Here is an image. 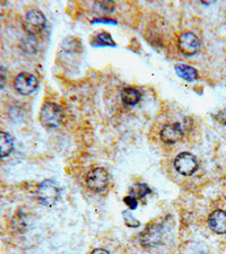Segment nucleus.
<instances>
[{
    "mask_svg": "<svg viewBox=\"0 0 226 254\" xmlns=\"http://www.w3.org/2000/svg\"><path fill=\"white\" fill-rule=\"evenodd\" d=\"M60 196V190L57 184L51 180H45L40 184L36 190L38 201L45 207H52L58 202Z\"/></svg>",
    "mask_w": 226,
    "mask_h": 254,
    "instance_id": "f03ea898",
    "label": "nucleus"
},
{
    "mask_svg": "<svg viewBox=\"0 0 226 254\" xmlns=\"http://www.w3.org/2000/svg\"><path fill=\"white\" fill-rule=\"evenodd\" d=\"M14 140L9 133L0 131V158H6L13 153Z\"/></svg>",
    "mask_w": 226,
    "mask_h": 254,
    "instance_id": "9b49d317",
    "label": "nucleus"
},
{
    "mask_svg": "<svg viewBox=\"0 0 226 254\" xmlns=\"http://www.w3.org/2000/svg\"><path fill=\"white\" fill-rule=\"evenodd\" d=\"M208 225L216 234H226V211L215 210L208 217Z\"/></svg>",
    "mask_w": 226,
    "mask_h": 254,
    "instance_id": "1a4fd4ad",
    "label": "nucleus"
},
{
    "mask_svg": "<svg viewBox=\"0 0 226 254\" xmlns=\"http://www.w3.org/2000/svg\"><path fill=\"white\" fill-rule=\"evenodd\" d=\"M45 25H47V18L42 11L38 9L27 11L23 18V28L31 35L39 34L44 30Z\"/></svg>",
    "mask_w": 226,
    "mask_h": 254,
    "instance_id": "7ed1b4c3",
    "label": "nucleus"
},
{
    "mask_svg": "<svg viewBox=\"0 0 226 254\" xmlns=\"http://www.w3.org/2000/svg\"><path fill=\"white\" fill-rule=\"evenodd\" d=\"M95 40H96L97 46H116V43L113 42L111 35L106 32L98 33V34L95 36Z\"/></svg>",
    "mask_w": 226,
    "mask_h": 254,
    "instance_id": "2eb2a0df",
    "label": "nucleus"
},
{
    "mask_svg": "<svg viewBox=\"0 0 226 254\" xmlns=\"http://www.w3.org/2000/svg\"><path fill=\"white\" fill-rule=\"evenodd\" d=\"M125 202H126L127 206L129 207V209H131V210H134V209L137 208V204H138L137 199H135L134 196H131V195L126 196V198H125Z\"/></svg>",
    "mask_w": 226,
    "mask_h": 254,
    "instance_id": "f3484780",
    "label": "nucleus"
},
{
    "mask_svg": "<svg viewBox=\"0 0 226 254\" xmlns=\"http://www.w3.org/2000/svg\"><path fill=\"white\" fill-rule=\"evenodd\" d=\"M7 81V70L3 67H0V89L5 87Z\"/></svg>",
    "mask_w": 226,
    "mask_h": 254,
    "instance_id": "a211bd4d",
    "label": "nucleus"
},
{
    "mask_svg": "<svg viewBox=\"0 0 226 254\" xmlns=\"http://www.w3.org/2000/svg\"><path fill=\"white\" fill-rule=\"evenodd\" d=\"M149 193H151V189L144 183L135 184V186L131 188V190H130V195L134 196V198L137 200L144 198V196L147 195Z\"/></svg>",
    "mask_w": 226,
    "mask_h": 254,
    "instance_id": "4468645a",
    "label": "nucleus"
},
{
    "mask_svg": "<svg viewBox=\"0 0 226 254\" xmlns=\"http://www.w3.org/2000/svg\"><path fill=\"white\" fill-rule=\"evenodd\" d=\"M64 112L59 105L45 102L40 111V122L47 129H56L64 120Z\"/></svg>",
    "mask_w": 226,
    "mask_h": 254,
    "instance_id": "f257e3e1",
    "label": "nucleus"
},
{
    "mask_svg": "<svg viewBox=\"0 0 226 254\" xmlns=\"http://www.w3.org/2000/svg\"><path fill=\"white\" fill-rule=\"evenodd\" d=\"M122 216H123V219H125V223L128 227H133V228H136L138 227L139 225H141V223H139L138 219H136L135 217L133 216V214L129 210L127 211H123L122 212Z\"/></svg>",
    "mask_w": 226,
    "mask_h": 254,
    "instance_id": "dca6fc26",
    "label": "nucleus"
},
{
    "mask_svg": "<svg viewBox=\"0 0 226 254\" xmlns=\"http://www.w3.org/2000/svg\"><path fill=\"white\" fill-rule=\"evenodd\" d=\"M164 235L163 224H153L150 225L141 235V243L143 247L151 248L161 244Z\"/></svg>",
    "mask_w": 226,
    "mask_h": 254,
    "instance_id": "0eeeda50",
    "label": "nucleus"
},
{
    "mask_svg": "<svg viewBox=\"0 0 226 254\" xmlns=\"http://www.w3.org/2000/svg\"><path fill=\"white\" fill-rule=\"evenodd\" d=\"M39 80L34 75L28 72H22L14 80V87L16 92L22 95H30L38 88Z\"/></svg>",
    "mask_w": 226,
    "mask_h": 254,
    "instance_id": "6e6552de",
    "label": "nucleus"
},
{
    "mask_svg": "<svg viewBox=\"0 0 226 254\" xmlns=\"http://www.w3.org/2000/svg\"><path fill=\"white\" fill-rule=\"evenodd\" d=\"M198 167V161L190 153H181L174 159V169L181 175L190 176L195 174Z\"/></svg>",
    "mask_w": 226,
    "mask_h": 254,
    "instance_id": "39448f33",
    "label": "nucleus"
},
{
    "mask_svg": "<svg viewBox=\"0 0 226 254\" xmlns=\"http://www.w3.org/2000/svg\"><path fill=\"white\" fill-rule=\"evenodd\" d=\"M86 184H87L89 190L96 192V193H101L109 186V173L102 167H96L87 174Z\"/></svg>",
    "mask_w": 226,
    "mask_h": 254,
    "instance_id": "20e7f679",
    "label": "nucleus"
},
{
    "mask_svg": "<svg viewBox=\"0 0 226 254\" xmlns=\"http://www.w3.org/2000/svg\"><path fill=\"white\" fill-rule=\"evenodd\" d=\"M178 48L180 52L186 57L195 56L200 49V41L194 33L183 32L178 39Z\"/></svg>",
    "mask_w": 226,
    "mask_h": 254,
    "instance_id": "423d86ee",
    "label": "nucleus"
},
{
    "mask_svg": "<svg viewBox=\"0 0 226 254\" xmlns=\"http://www.w3.org/2000/svg\"><path fill=\"white\" fill-rule=\"evenodd\" d=\"M121 100L126 105H136L141 101V93L135 88L127 87L122 89Z\"/></svg>",
    "mask_w": 226,
    "mask_h": 254,
    "instance_id": "ddd939ff",
    "label": "nucleus"
},
{
    "mask_svg": "<svg viewBox=\"0 0 226 254\" xmlns=\"http://www.w3.org/2000/svg\"><path fill=\"white\" fill-rule=\"evenodd\" d=\"M182 137L183 130L180 127V124L167 125L161 130V139L168 145H173V143L178 142Z\"/></svg>",
    "mask_w": 226,
    "mask_h": 254,
    "instance_id": "9d476101",
    "label": "nucleus"
},
{
    "mask_svg": "<svg viewBox=\"0 0 226 254\" xmlns=\"http://www.w3.org/2000/svg\"><path fill=\"white\" fill-rule=\"evenodd\" d=\"M174 69L179 77L187 81H190V83L198 78V71H197V69H195L194 67H191V65L176 64Z\"/></svg>",
    "mask_w": 226,
    "mask_h": 254,
    "instance_id": "f8f14e48",
    "label": "nucleus"
},
{
    "mask_svg": "<svg viewBox=\"0 0 226 254\" xmlns=\"http://www.w3.org/2000/svg\"><path fill=\"white\" fill-rule=\"evenodd\" d=\"M90 254H110V253L104 249H96V250H94V251Z\"/></svg>",
    "mask_w": 226,
    "mask_h": 254,
    "instance_id": "6ab92c4d",
    "label": "nucleus"
}]
</instances>
